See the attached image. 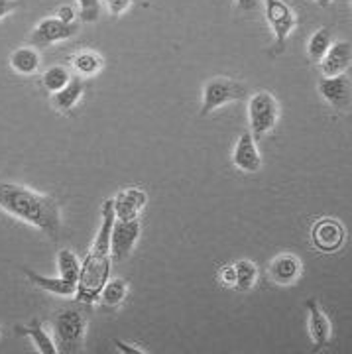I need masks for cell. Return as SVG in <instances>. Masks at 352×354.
Returning a JSON list of instances; mask_svg holds the SVG:
<instances>
[{"label":"cell","mask_w":352,"mask_h":354,"mask_svg":"<svg viewBox=\"0 0 352 354\" xmlns=\"http://www.w3.org/2000/svg\"><path fill=\"white\" fill-rule=\"evenodd\" d=\"M0 209L36 227L44 234H48L51 241L59 236V205L48 195H39L36 191L16 183H0Z\"/></svg>","instance_id":"obj_1"},{"label":"cell","mask_w":352,"mask_h":354,"mask_svg":"<svg viewBox=\"0 0 352 354\" xmlns=\"http://www.w3.org/2000/svg\"><path fill=\"white\" fill-rule=\"evenodd\" d=\"M51 327H53V342L57 346V353L71 354L81 351L87 330V319L81 311L63 309L51 319Z\"/></svg>","instance_id":"obj_2"},{"label":"cell","mask_w":352,"mask_h":354,"mask_svg":"<svg viewBox=\"0 0 352 354\" xmlns=\"http://www.w3.org/2000/svg\"><path fill=\"white\" fill-rule=\"evenodd\" d=\"M246 85L240 81H232L228 77H214L203 88L201 114L207 116L216 109L225 106L232 101H242L246 97Z\"/></svg>","instance_id":"obj_3"},{"label":"cell","mask_w":352,"mask_h":354,"mask_svg":"<svg viewBox=\"0 0 352 354\" xmlns=\"http://www.w3.org/2000/svg\"><path fill=\"white\" fill-rule=\"evenodd\" d=\"M266 16L274 30V53L279 55L286 50V41L293 28L297 26V18L290 4L284 0H266Z\"/></svg>","instance_id":"obj_4"},{"label":"cell","mask_w":352,"mask_h":354,"mask_svg":"<svg viewBox=\"0 0 352 354\" xmlns=\"http://www.w3.org/2000/svg\"><path fill=\"white\" fill-rule=\"evenodd\" d=\"M277 116H279V106L272 93L260 91L256 93L248 102V120L254 136H262L276 127Z\"/></svg>","instance_id":"obj_5"},{"label":"cell","mask_w":352,"mask_h":354,"mask_svg":"<svg viewBox=\"0 0 352 354\" xmlns=\"http://www.w3.org/2000/svg\"><path fill=\"white\" fill-rule=\"evenodd\" d=\"M140 236V221L130 218V221H120L116 218L111 232V254L116 262H122L132 252Z\"/></svg>","instance_id":"obj_6"},{"label":"cell","mask_w":352,"mask_h":354,"mask_svg":"<svg viewBox=\"0 0 352 354\" xmlns=\"http://www.w3.org/2000/svg\"><path fill=\"white\" fill-rule=\"evenodd\" d=\"M77 32H79L77 24H65L59 18H44L32 32V44L50 46V44L73 38Z\"/></svg>","instance_id":"obj_7"},{"label":"cell","mask_w":352,"mask_h":354,"mask_svg":"<svg viewBox=\"0 0 352 354\" xmlns=\"http://www.w3.org/2000/svg\"><path fill=\"white\" fill-rule=\"evenodd\" d=\"M319 95L333 104L337 111H346L351 106V81L349 77H323L319 81Z\"/></svg>","instance_id":"obj_8"},{"label":"cell","mask_w":352,"mask_h":354,"mask_svg":"<svg viewBox=\"0 0 352 354\" xmlns=\"http://www.w3.org/2000/svg\"><path fill=\"white\" fill-rule=\"evenodd\" d=\"M352 62V46L351 41H333L331 48L325 53V57L319 62L321 64V71L325 77L344 75L351 69Z\"/></svg>","instance_id":"obj_9"},{"label":"cell","mask_w":352,"mask_h":354,"mask_svg":"<svg viewBox=\"0 0 352 354\" xmlns=\"http://www.w3.org/2000/svg\"><path fill=\"white\" fill-rule=\"evenodd\" d=\"M313 236V244L323 250V252H337L340 246L344 244V228L340 223L333 221V218H323L319 221L311 230Z\"/></svg>","instance_id":"obj_10"},{"label":"cell","mask_w":352,"mask_h":354,"mask_svg":"<svg viewBox=\"0 0 352 354\" xmlns=\"http://www.w3.org/2000/svg\"><path fill=\"white\" fill-rule=\"evenodd\" d=\"M305 309L309 315V335H311L315 351H321L331 341V321L313 297L305 301Z\"/></svg>","instance_id":"obj_11"},{"label":"cell","mask_w":352,"mask_h":354,"mask_svg":"<svg viewBox=\"0 0 352 354\" xmlns=\"http://www.w3.org/2000/svg\"><path fill=\"white\" fill-rule=\"evenodd\" d=\"M232 162L244 174H256L262 167V156L258 152V146L252 138V132H244L240 136L239 144L234 148V156Z\"/></svg>","instance_id":"obj_12"},{"label":"cell","mask_w":352,"mask_h":354,"mask_svg":"<svg viewBox=\"0 0 352 354\" xmlns=\"http://www.w3.org/2000/svg\"><path fill=\"white\" fill-rule=\"evenodd\" d=\"M114 201V215L120 221H130V218H138L140 211L146 205V193L140 189H124L120 191Z\"/></svg>","instance_id":"obj_13"},{"label":"cell","mask_w":352,"mask_h":354,"mask_svg":"<svg viewBox=\"0 0 352 354\" xmlns=\"http://www.w3.org/2000/svg\"><path fill=\"white\" fill-rule=\"evenodd\" d=\"M270 274L272 279L279 283V286H290L302 274V262L291 256V254H281L270 266Z\"/></svg>","instance_id":"obj_14"},{"label":"cell","mask_w":352,"mask_h":354,"mask_svg":"<svg viewBox=\"0 0 352 354\" xmlns=\"http://www.w3.org/2000/svg\"><path fill=\"white\" fill-rule=\"evenodd\" d=\"M24 274L34 286H38L39 290L50 291V293H55V295H63V297H69V295L77 293V283H71L67 279L48 278V276H41L38 272L28 270V268H24Z\"/></svg>","instance_id":"obj_15"},{"label":"cell","mask_w":352,"mask_h":354,"mask_svg":"<svg viewBox=\"0 0 352 354\" xmlns=\"http://www.w3.org/2000/svg\"><path fill=\"white\" fill-rule=\"evenodd\" d=\"M14 330H16L18 335L30 337L32 342H34V346L38 348L39 354H57L55 342H53V339L48 335V330L44 329V325H41L39 319H34L30 325H26V327H16Z\"/></svg>","instance_id":"obj_16"},{"label":"cell","mask_w":352,"mask_h":354,"mask_svg":"<svg viewBox=\"0 0 352 354\" xmlns=\"http://www.w3.org/2000/svg\"><path fill=\"white\" fill-rule=\"evenodd\" d=\"M10 65L20 75H34L39 67V53L34 48H20L10 55Z\"/></svg>","instance_id":"obj_17"},{"label":"cell","mask_w":352,"mask_h":354,"mask_svg":"<svg viewBox=\"0 0 352 354\" xmlns=\"http://www.w3.org/2000/svg\"><path fill=\"white\" fill-rule=\"evenodd\" d=\"M83 91H85L83 81H81V79H71L62 91H57V93L53 95V104H55V109H59V111H69V109H73L77 102H79V99H81Z\"/></svg>","instance_id":"obj_18"},{"label":"cell","mask_w":352,"mask_h":354,"mask_svg":"<svg viewBox=\"0 0 352 354\" xmlns=\"http://www.w3.org/2000/svg\"><path fill=\"white\" fill-rule=\"evenodd\" d=\"M331 44H333L331 30H328V28H319L313 36L309 38V44H307L309 59L315 62V64H319V62L325 57V53H327L328 48H331Z\"/></svg>","instance_id":"obj_19"},{"label":"cell","mask_w":352,"mask_h":354,"mask_svg":"<svg viewBox=\"0 0 352 354\" xmlns=\"http://www.w3.org/2000/svg\"><path fill=\"white\" fill-rule=\"evenodd\" d=\"M57 270H59V278L67 279L71 283L79 281V274H81V262L71 250H59L57 252Z\"/></svg>","instance_id":"obj_20"},{"label":"cell","mask_w":352,"mask_h":354,"mask_svg":"<svg viewBox=\"0 0 352 354\" xmlns=\"http://www.w3.org/2000/svg\"><path fill=\"white\" fill-rule=\"evenodd\" d=\"M126 281L120 278H114V279H106V283L102 286L101 290V301L106 307H116V305H120L124 301L126 297Z\"/></svg>","instance_id":"obj_21"},{"label":"cell","mask_w":352,"mask_h":354,"mask_svg":"<svg viewBox=\"0 0 352 354\" xmlns=\"http://www.w3.org/2000/svg\"><path fill=\"white\" fill-rule=\"evenodd\" d=\"M73 67H75V71L79 75H97L102 67L101 55H97V53H93V51H83V53H79V55L73 57Z\"/></svg>","instance_id":"obj_22"},{"label":"cell","mask_w":352,"mask_h":354,"mask_svg":"<svg viewBox=\"0 0 352 354\" xmlns=\"http://www.w3.org/2000/svg\"><path fill=\"white\" fill-rule=\"evenodd\" d=\"M234 274H237L234 286L239 290H252L258 278V268L250 260H240L234 264Z\"/></svg>","instance_id":"obj_23"},{"label":"cell","mask_w":352,"mask_h":354,"mask_svg":"<svg viewBox=\"0 0 352 354\" xmlns=\"http://www.w3.org/2000/svg\"><path fill=\"white\" fill-rule=\"evenodd\" d=\"M44 87L48 88L50 93H57V91H62L69 81H71V77H69V71L62 67V65H55V67H50L46 73H44Z\"/></svg>","instance_id":"obj_24"},{"label":"cell","mask_w":352,"mask_h":354,"mask_svg":"<svg viewBox=\"0 0 352 354\" xmlns=\"http://www.w3.org/2000/svg\"><path fill=\"white\" fill-rule=\"evenodd\" d=\"M79 4V18L83 22H97L101 16V0H77Z\"/></svg>","instance_id":"obj_25"},{"label":"cell","mask_w":352,"mask_h":354,"mask_svg":"<svg viewBox=\"0 0 352 354\" xmlns=\"http://www.w3.org/2000/svg\"><path fill=\"white\" fill-rule=\"evenodd\" d=\"M106 4H109V12L113 16H120L130 8L132 0H106Z\"/></svg>","instance_id":"obj_26"},{"label":"cell","mask_w":352,"mask_h":354,"mask_svg":"<svg viewBox=\"0 0 352 354\" xmlns=\"http://www.w3.org/2000/svg\"><path fill=\"white\" fill-rule=\"evenodd\" d=\"M62 22L65 24H75V18H77V12L73 10V6H69V4H65V6H59L57 8V14H55Z\"/></svg>","instance_id":"obj_27"},{"label":"cell","mask_w":352,"mask_h":354,"mask_svg":"<svg viewBox=\"0 0 352 354\" xmlns=\"http://www.w3.org/2000/svg\"><path fill=\"white\" fill-rule=\"evenodd\" d=\"M221 281H223L225 286H234V281H237L234 266H227V268L221 272Z\"/></svg>","instance_id":"obj_28"},{"label":"cell","mask_w":352,"mask_h":354,"mask_svg":"<svg viewBox=\"0 0 352 354\" xmlns=\"http://www.w3.org/2000/svg\"><path fill=\"white\" fill-rule=\"evenodd\" d=\"M16 8H18V2L16 0H0V20L4 16H8L12 10H16Z\"/></svg>","instance_id":"obj_29"},{"label":"cell","mask_w":352,"mask_h":354,"mask_svg":"<svg viewBox=\"0 0 352 354\" xmlns=\"http://www.w3.org/2000/svg\"><path fill=\"white\" fill-rule=\"evenodd\" d=\"M237 4H239L240 10L252 12V10H256L260 6V0H237Z\"/></svg>","instance_id":"obj_30"},{"label":"cell","mask_w":352,"mask_h":354,"mask_svg":"<svg viewBox=\"0 0 352 354\" xmlns=\"http://www.w3.org/2000/svg\"><path fill=\"white\" fill-rule=\"evenodd\" d=\"M114 344H116V348H118L120 353H128V354H142V353H144L142 348H134L132 344H126L124 341H118V339L114 341Z\"/></svg>","instance_id":"obj_31"},{"label":"cell","mask_w":352,"mask_h":354,"mask_svg":"<svg viewBox=\"0 0 352 354\" xmlns=\"http://www.w3.org/2000/svg\"><path fill=\"white\" fill-rule=\"evenodd\" d=\"M315 2H317L319 6H331V2H333V0H315Z\"/></svg>","instance_id":"obj_32"}]
</instances>
